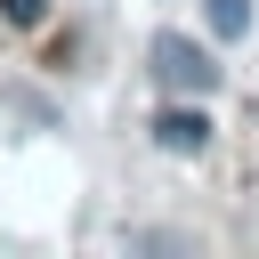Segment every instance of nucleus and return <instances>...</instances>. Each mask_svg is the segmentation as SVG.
Returning <instances> with one entry per match:
<instances>
[{
	"mask_svg": "<svg viewBox=\"0 0 259 259\" xmlns=\"http://www.w3.org/2000/svg\"><path fill=\"white\" fill-rule=\"evenodd\" d=\"M154 81L178 89V97H202V89H219V65H210L186 32H162V40H154Z\"/></svg>",
	"mask_w": 259,
	"mask_h": 259,
	"instance_id": "1",
	"label": "nucleus"
},
{
	"mask_svg": "<svg viewBox=\"0 0 259 259\" xmlns=\"http://www.w3.org/2000/svg\"><path fill=\"white\" fill-rule=\"evenodd\" d=\"M154 146L162 154H202L210 146V113L202 105H162L154 113Z\"/></svg>",
	"mask_w": 259,
	"mask_h": 259,
	"instance_id": "2",
	"label": "nucleus"
},
{
	"mask_svg": "<svg viewBox=\"0 0 259 259\" xmlns=\"http://www.w3.org/2000/svg\"><path fill=\"white\" fill-rule=\"evenodd\" d=\"M202 8H210V32L219 40H243L251 32V0H202Z\"/></svg>",
	"mask_w": 259,
	"mask_h": 259,
	"instance_id": "3",
	"label": "nucleus"
},
{
	"mask_svg": "<svg viewBox=\"0 0 259 259\" xmlns=\"http://www.w3.org/2000/svg\"><path fill=\"white\" fill-rule=\"evenodd\" d=\"M0 16H8V24H40V16H49V0H0Z\"/></svg>",
	"mask_w": 259,
	"mask_h": 259,
	"instance_id": "4",
	"label": "nucleus"
}]
</instances>
